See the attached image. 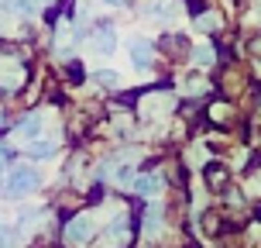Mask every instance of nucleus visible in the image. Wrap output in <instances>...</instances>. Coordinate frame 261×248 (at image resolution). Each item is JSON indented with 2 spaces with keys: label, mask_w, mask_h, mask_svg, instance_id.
<instances>
[{
  "label": "nucleus",
  "mask_w": 261,
  "mask_h": 248,
  "mask_svg": "<svg viewBox=\"0 0 261 248\" xmlns=\"http://www.w3.org/2000/svg\"><path fill=\"white\" fill-rule=\"evenodd\" d=\"M38 186V172L31 169V166H17V169H11V176H7V196H24L31 193Z\"/></svg>",
  "instance_id": "nucleus-1"
},
{
  "label": "nucleus",
  "mask_w": 261,
  "mask_h": 248,
  "mask_svg": "<svg viewBox=\"0 0 261 248\" xmlns=\"http://www.w3.org/2000/svg\"><path fill=\"white\" fill-rule=\"evenodd\" d=\"M28 152H31L35 159H45V155H52V152H55V145L52 142H31V148H28Z\"/></svg>",
  "instance_id": "nucleus-11"
},
{
  "label": "nucleus",
  "mask_w": 261,
  "mask_h": 248,
  "mask_svg": "<svg viewBox=\"0 0 261 248\" xmlns=\"http://www.w3.org/2000/svg\"><path fill=\"white\" fill-rule=\"evenodd\" d=\"M148 52H151V49H148L144 41H134V45H130V62L138 65V69H148V65H151Z\"/></svg>",
  "instance_id": "nucleus-9"
},
{
  "label": "nucleus",
  "mask_w": 261,
  "mask_h": 248,
  "mask_svg": "<svg viewBox=\"0 0 261 248\" xmlns=\"http://www.w3.org/2000/svg\"><path fill=\"white\" fill-rule=\"evenodd\" d=\"M130 238V224H127V217H114V221L107 224V231H103V241L110 248H117V245H124Z\"/></svg>",
  "instance_id": "nucleus-4"
},
{
  "label": "nucleus",
  "mask_w": 261,
  "mask_h": 248,
  "mask_svg": "<svg viewBox=\"0 0 261 248\" xmlns=\"http://www.w3.org/2000/svg\"><path fill=\"white\" fill-rule=\"evenodd\" d=\"M196 62L210 65V62H213V49H206V45H203V49H196Z\"/></svg>",
  "instance_id": "nucleus-14"
},
{
  "label": "nucleus",
  "mask_w": 261,
  "mask_h": 248,
  "mask_svg": "<svg viewBox=\"0 0 261 248\" xmlns=\"http://www.w3.org/2000/svg\"><path fill=\"white\" fill-rule=\"evenodd\" d=\"M21 79H24V65L21 62H14V59L0 62V86H4V90H17Z\"/></svg>",
  "instance_id": "nucleus-3"
},
{
  "label": "nucleus",
  "mask_w": 261,
  "mask_h": 248,
  "mask_svg": "<svg viewBox=\"0 0 261 248\" xmlns=\"http://www.w3.org/2000/svg\"><path fill=\"white\" fill-rule=\"evenodd\" d=\"M0 172H4V152H0Z\"/></svg>",
  "instance_id": "nucleus-15"
},
{
  "label": "nucleus",
  "mask_w": 261,
  "mask_h": 248,
  "mask_svg": "<svg viewBox=\"0 0 261 248\" xmlns=\"http://www.w3.org/2000/svg\"><path fill=\"white\" fill-rule=\"evenodd\" d=\"M196 25H199V31H217V28H220V17H217V14H199Z\"/></svg>",
  "instance_id": "nucleus-12"
},
{
  "label": "nucleus",
  "mask_w": 261,
  "mask_h": 248,
  "mask_svg": "<svg viewBox=\"0 0 261 248\" xmlns=\"http://www.w3.org/2000/svg\"><path fill=\"white\" fill-rule=\"evenodd\" d=\"M227 179H230V172L223 169L220 162H206V183H210V190H227Z\"/></svg>",
  "instance_id": "nucleus-7"
},
{
  "label": "nucleus",
  "mask_w": 261,
  "mask_h": 248,
  "mask_svg": "<svg viewBox=\"0 0 261 248\" xmlns=\"http://www.w3.org/2000/svg\"><path fill=\"white\" fill-rule=\"evenodd\" d=\"M0 124H4V110H0Z\"/></svg>",
  "instance_id": "nucleus-16"
},
{
  "label": "nucleus",
  "mask_w": 261,
  "mask_h": 248,
  "mask_svg": "<svg viewBox=\"0 0 261 248\" xmlns=\"http://www.w3.org/2000/svg\"><path fill=\"white\" fill-rule=\"evenodd\" d=\"M158 228H162V207L148 210V217H144V231H148V235H155Z\"/></svg>",
  "instance_id": "nucleus-10"
},
{
  "label": "nucleus",
  "mask_w": 261,
  "mask_h": 248,
  "mask_svg": "<svg viewBox=\"0 0 261 248\" xmlns=\"http://www.w3.org/2000/svg\"><path fill=\"white\" fill-rule=\"evenodd\" d=\"M117 73H110V69H103V73H96V83H100V86H117Z\"/></svg>",
  "instance_id": "nucleus-13"
},
{
  "label": "nucleus",
  "mask_w": 261,
  "mask_h": 248,
  "mask_svg": "<svg viewBox=\"0 0 261 248\" xmlns=\"http://www.w3.org/2000/svg\"><path fill=\"white\" fill-rule=\"evenodd\" d=\"M114 45H117V35H114V25H96V49L103 55H110L114 52Z\"/></svg>",
  "instance_id": "nucleus-6"
},
{
  "label": "nucleus",
  "mask_w": 261,
  "mask_h": 248,
  "mask_svg": "<svg viewBox=\"0 0 261 248\" xmlns=\"http://www.w3.org/2000/svg\"><path fill=\"white\" fill-rule=\"evenodd\" d=\"M158 186H162V179H158L155 172H144L141 179L134 183V193H138V196H155V193H158Z\"/></svg>",
  "instance_id": "nucleus-8"
},
{
  "label": "nucleus",
  "mask_w": 261,
  "mask_h": 248,
  "mask_svg": "<svg viewBox=\"0 0 261 248\" xmlns=\"http://www.w3.org/2000/svg\"><path fill=\"white\" fill-rule=\"evenodd\" d=\"M41 124H45V114H38V110H35V114H28V118L17 124V131H14V134H17V138H31V142H35V138L41 134Z\"/></svg>",
  "instance_id": "nucleus-5"
},
{
  "label": "nucleus",
  "mask_w": 261,
  "mask_h": 248,
  "mask_svg": "<svg viewBox=\"0 0 261 248\" xmlns=\"http://www.w3.org/2000/svg\"><path fill=\"white\" fill-rule=\"evenodd\" d=\"M93 235H96V217H93V214H79V217H72L69 228H65V238H69L72 245H83V241H90Z\"/></svg>",
  "instance_id": "nucleus-2"
}]
</instances>
